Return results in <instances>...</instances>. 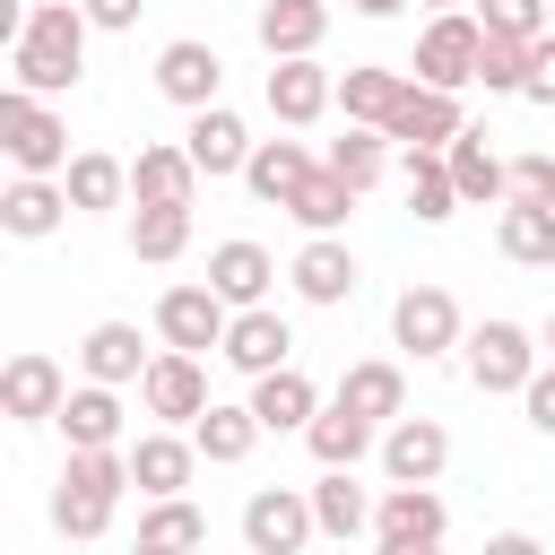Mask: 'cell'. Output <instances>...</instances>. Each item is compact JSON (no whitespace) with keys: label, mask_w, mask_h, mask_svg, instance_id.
<instances>
[{"label":"cell","mask_w":555,"mask_h":555,"mask_svg":"<svg viewBox=\"0 0 555 555\" xmlns=\"http://www.w3.org/2000/svg\"><path fill=\"white\" fill-rule=\"evenodd\" d=\"M87 17H78V0H35L26 9V35L9 43V87H26V95H69L78 78H87Z\"/></svg>","instance_id":"obj_1"},{"label":"cell","mask_w":555,"mask_h":555,"mask_svg":"<svg viewBox=\"0 0 555 555\" xmlns=\"http://www.w3.org/2000/svg\"><path fill=\"white\" fill-rule=\"evenodd\" d=\"M121 494H130V460L121 451H69L61 486H52V529L61 538H104Z\"/></svg>","instance_id":"obj_2"},{"label":"cell","mask_w":555,"mask_h":555,"mask_svg":"<svg viewBox=\"0 0 555 555\" xmlns=\"http://www.w3.org/2000/svg\"><path fill=\"white\" fill-rule=\"evenodd\" d=\"M460 364H468V382H477L486 399H520V382L538 373V330H520V321H477V330H460Z\"/></svg>","instance_id":"obj_3"},{"label":"cell","mask_w":555,"mask_h":555,"mask_svg":"<svg viewBox=\"0 0 555 555\" xmlns=\"http://www.w3.org/2000/svg\"><path fill=\"white\" fill-rule=\"evenodd\" d=\"M0 156H9L17 173H61V165H69V121H61L43 95L0 87Z\"/></svg>","instance_id":"obj_4"},{"label":"cell","mask_w":555,"mask_h":555,"mask_svg":"<svg viewBox=\"0 0 555 555\" xmlns=\"http://www.w3.org/2000/svg\"><path fill=\"white\" fill-rule=\"evenodd\" d=\"M460 304H451V286H408L399 304H390V347L399 356H416V364H442V356H460Z\"/></svg>","instance_id":"obj_5"},{"label":"cell","mask_w":555,"mask_h":555,"mask_svg":"<svg viewBox=\"0 0 555 555\" xmlns=\"http://www.w3.org/2000/svg\"><path fill=\"white\" fill-rule=\"evenodd\" d=\"M477 17L468 9H434L425 17V35H416V61H408V78L416 87H442V95H460L468 87V69H477Z\"/></svg>","instance_id":"obj_6"},{"label":"cell","mask_w":555,"mask_h":555,"mask_svg":"<svg viewBox=\"0 0 555 555\" xmlns=\"http://www.w3.org/2000/svg\"><path fill=\"white\" fill-rule=\"evenodd\" d=\"M373 460H382L390 486H434V477L451 468V425H442V416H390V425L373 434Z\"/></svg>","instance_id":"obj_7"},{"label":"cell","mask_w":555,"mask_h":555,"mask_svg":"<svg viewBox=\"0 0 555 555\" xmlns=\"http://www.w3.org/2000/svg\"><path fill=\"white\" fill-rule=\"evenodd\" d=\"M217 356H225L243 382H260V373L295 364V330H286V312H278V304H243V312H225V338H217Z\"/></svg>","instance_id":"obj_8"},{"label":"cell","mask_w":555,"mask_h":555,"mask_svg":"<svg viewBox=\"0 0 555 555\" xmlns=\"http://www.w3.org/2000/svg\"><path fill=\"white\" fill-rule=\"evenodd\" d=\"M139 408L156 416V425H191L199 408H208V364L199 356H182V347H156L147 356V373H139Z\"/></svg>","instance_id":"obj_9"},{"label":"cell","mask_w":555,"mask_h":555,"mask_svg":"<svg viewBox=\"0 0 555 555\" xmlns=\"http://www.w3.org/2000/svg\"><path fill=\"white\" fill-rule=\"evenodd\" d=\"M321 529H312V503H304V486H251V503H243V546L251 555H304Z\"/></svg>","instance_id":"obj_10"},{"label":"cell","mask_w":555,"mask_h":555,"mask_svg":"<svg viewBox=\"0 0 555 555\" xmlns=\"http://www.w3.org/2000/svg\"><path fill=\"white\" fill-rule=\"evenodd\" d=\"M156 95H165V104H182V113L217 104V95H225V52H217V43H199V35H173V43L156 52Z\"/></svg>","instance_id":"obj_11"},{"label":"cell","mask_w":555,"mask_h":555,"mask_svg":"<svg viewBox=\"0 0 555 555\" xmlns=\"http://www.w3.org/2000/svg\"><path fill=\"white\" fill-rule=\"evenodd\" d=\"M121 460H130L139 503H156V494H191V477H199V451H191V434H173V425H147L139 442H121Z\"/></svg>","instance_id":"obj_12"},{"label":"cell","mask_w":555,"mask_h":555,"mask_svg":"<svg viewBox=\"0 0 555 555\" xmlns=\"http://www.w3.org/2000/svg\"><path fill=\"white\" fill-rule=\"evenodd\" d=\"M182 156H191V173L199 182H225V173H243V156H251V130H243V113L217 95V104H199L191 113V130H182Z\"/></svg>","instance_id":"obj_13"},{"label":"cell","mask_w":555,"mask_h":555,"mask_svg":"<svg viewBox=\"0 0 555 555\" xmlns=\"http://www.w3.org/2000/svg\"><path fill=\"white\" fill-rule=\"evenodd\" d=\"M286 286H295L312 312H338V304L356 295V251H347V234H304V251L286 260Z\"/></svg>","instance_id":"obj_14"},{"label":"cell","mask_w":555,"mask_h":555,"mask_svg":"<svg viewBox=\"0 0 555 555\" xmlns=\"http://www.w3.org/2000/svg\"><path fill=\"white\" fill-rule=\"evenodd\" d=\"M156 338H165V347H182V356H208V347L225 338V304L208 295V278H191V286H165V295H156Z\"/></svg>","instance_id":"obj_15"},{"label":"cell","mask_w":555,"mask_h":555,"mask_svg":"<svg viewBox=\"0 0 555 555\" xmlns=\"http://www.w3.org/2000/svg\"><path fill=\"white\" fill-rule=\"evenodd\" d=\"M61 390H69V373L52 364V356H0V416L9 425H52V408H61Z\"/></svg>","instance_id":"obj_16"},{"label":"cell","mask_w":555,"mask_h":555,"mask_svg":"<svg viewBox=\"0 0 555 555\" xmlns=\"http://www.w3.org/2000/svg\"><path fill=\"white\" fill-rule=\"evenodd\" d=\"M460 121H468V113H460V95H442V87H416V78H408V87H399V104L382 113V139H390V147H442Z\"/></svg>","instance_id":"obj_17"},{"label":"cell","mask_w":555,"mask_h":555,"mask_svg":"<svg viewBox=\"0 0 555 555\" xmlns=\"http://www.w3.org/2000/svg\"><path fill=\"white\" fill-rule=\"evenodd\" d=\"M121 173H130V199H139V208H191V191H199V173H191L182 139H147Z\"/></svg>","instance_id":"obj_18"},{"label":"cell","mask_w":555,"mask_h":555,"mask_svg":"<svg viewBox=\"0 0 555 555\" xmlns=\"http://www.w3.org/2000/svg\"><path fill=\"white\" fill-rule=\"evenodd\" d=\"M269 286H278V260H269L251 234H234V243H217V251H208V295H217L225 312L269 304Z\"/></svg>","instance_id":"obj_19"},{"label":"cell","mask_w":555,"mask_h":555,"mask_svg":"<svg viewBox=\"0 0 555 555\" xmlns=\"http://www.w3.org/2000/svg\"><path fill=\"white\" fill-rule=\"evenodd\" d=\"M52 425H61V442H69V451H121V390L78 382V390H61Z\"/></svg>","instance_id":"obj_20"},{"label":"cell","mask_w":555,"mask_h":555,"mask_svg":"<svg viewBox=\"0 0 555 555\" xmlns=\"http://www.w3.org/2000/svg\"><path fill=\"white\" fill-rule=\"evenodd\" d=\"M269 113L286 121V130H312L321 113H330V69H321V52H304V61H269Z\"/></svg>","instance_id":"obj_21"},{"label":"cell","mask_w":555,"mask_h":555,"mask_svg":"<svg viewBox=\"0 0 555 555\" xmlns=\"http://www.w3.org/2000/svg\"><path fill=\"white\" fill-rule=\"evenodd\" d=\"M61 225H69L61 173H17V182L0 191V234H17V243H43V234H61Z\"/></svg>","instance_id":"obj_22"},{"label":"cell","mask_w":555,"mask_h":555,"mask_svg":"<svg viewBox=\"0 0 555 555\" xmlns=\"http://www.w3.org/2000/svg\"><path fill=\"white\" fill-rule=\"evenodd\" d=\"M78 373L104 382V390H130V382L147 373V338H139V321H95V330L78 338Z\"/></svg>","instance_id":"obj_23"},{"label":"cell","mask_w":555,"mask_h":555,"mask_svg":"<svg viewBox=\"0 0 555 555\" xmlns=\"http://www.w3.org/2000/svg\"><path fill=\"white\" fill-rule=\"evenodd\" d=\"M330 399H338V408H356V416L382 434L390 416H408V373H399L390 356H364V364H347V373H338V390H330Z\"/></svg>","instance_id":"obj_24"},{"label":"cell","mask_w":555,"mask_h":555,"mask_svg":"<svg viewBox=\"0 0 555 555\" xmlns=\"http://www.w3.org/2000/svg\"><path fill=\"white\" fill-rule=\"evenodd\" d=\"M251 35H260L269 61H304V52H321V35H330V0H260Z\"/></svg>","instance_id":"obj_25"},{"label":"cell","mask_w":555,"mask_h":555,"mask_svg":"<svg viewBox=\"0 0 555 555\" xmlns=\"http://www.w3.org/2000/svg\"><path fill=\"white\" fill-rule=\"evenodd\" d=\"M399 87H408V69H390V61H347V69L330 78V104H338L356 130H382V113L399 104Z\"/></svg>","instance_id":"obj_26"},{"label":"cell","mask_w":555,"mask_h":555,"mask_svg":"<svg viewBox=\"0 0 555 555\" xmlns=\"http://www.w3.org/2000/svg\"><path fill=\"white\" fill-rule=\"evenodd\" d=\"M442 173H451L460 208H494V199H503V156H494L486 130H468V121L442 139Z\"/></svg>","instance_id":"obj_27"},{"label":"cell","mask_w":555,"mask_h":555,"mask_svg":"<svg viewBox=\"0 0 555 555\" xmlns=\"http://www.w3.org/2000/svg\"><path fill=\"white\" fill-rule=\"evenodd\" d=\"M243 408H251V425H260V434H304V416L321 408V390H312V373H304V364H278V373H260V382H251V399H243Z\"/></svg>","instance_id":"obj_28"},{"label":"cell","mask_w":555,"mask_h":555,"mask_svg":"<svg viewBox=\"0 0 555 555\" xmlns=\"http://www.w3.org/2000/svg\"><path fill=\"white\" fill-rule=\"evenodd\" d=\"M312 165H321V156H312L304 139H251L243 182H251V199H260V208H286V199H295V182H304Z\"/></svg>","instance_id":"obj_29"},{"label":"cell","mask_w":555,"mask_h":555,"mask_svg":"<svg viewBox=\"0 0 555 555\" xmlns=\"http://www.w3.org/2000/svg\"><path fill=\"white\" fill-rule=\"evenodd\" d=\"M61 199H69V217H104V208H121V199H130V173H121V156H104V147H78V156L61 165Z\"/></svg>","instance_id":"obj_30"},{"label":"cell","mask_w":555,"mask_h":555,"mask_svg":"<svg viewBox=\"0 0 555 555\" xmlns=\"http://www.w3.org/2000/svg\"><path fill=\"white\" fill-rule=\"evenodd\" d=\"M304 503H312V529H321V538H364V529H373V494L356 486V468H321V477L304 486Z\"/></svg>","instance_id":"obj_31"},{"label":"cell","mask_w":555,"mask_h":555,"mask_svg":"<svg viewBox=\"0 0 555 555\" xmlns=\"http://www.w3.org/2000/svg\"><path fill=\"white\" fill-rule=\"evenodd\" d=\"M373 538H451V503L434 494V486H382V503H373Z\"/></svg>","instance_id":"obj_32"},{"label":"cell","mask_w":555,"mask_h":555,"mask_svg":"<svg viewBox=\"0 0 555 555\" xmlns=\"http://www.w3.org/2000/svg\"><path fill=\"white\" fill-rule=\"evenodd\" d=\"M251 442H260V425H251V408H243V399H208V408L191 416V451H199L208 468L251 460Z\"/></svg>","instance_id":"obj_33"},{"label":"cell","mask_w":555,"mask_h":555,"mask_svg":"<svg viewBox=\"0 0 555 555\" xmlns=\"http://www.w3.org/2000/svg\"><path fill=\"white\" fill-rule=\"evenodd\" d=\"M304 451H312L321 468H356V460H373V425H364L356 408L321 399V408L304 416Z\"/></svg>","instance_id":"obj_34"},{"label":"cell","mask_w":555,"mask_h":555,"mask_svg":"<svg viewBox=\"0 0 555 555\" xmlns=\"http://www.w3.org/2000/svg\"><path fill=\"white\" fill-rule=\"evenodd\" d=\"M399 173H408V217L416 225H451L460 217V191L442 173V147H399Z\"/></svg>","instance_id":"obj_35"},{"label":"cell","mask_w":555,"mask_h":555,"mask_svg":"<svg viewBox=\"0 0 555 555\" xmlns=\"http://www.w3.org/2000/svg\"><path fill=\"white\" fill-rule=\"evenodd\" d=\"M494 251H503L512 269H555V208H520V199H503V217H494Z\"/></svg>","instance_id":"obj_36"},{"label":"cell","mask_w":555,"mask_h":555,"mask_svg":"<svg viewBox=\"0 0 555 555\" xmlns=\"http://www.w3.org/2000/svg\"><path fill=\"white\" fill-rule=\"evenodd\" d=\"M286 217L304 225V234H347V217H356V191L330 173V165H312L304 182H295V199H286Z\"/></svg>","instance_id":"obj_37"},{"label":"cell","mask_w":555,"mask_h":555,"mask_svg":"<svg viewBox=\"0 0 555 555\" xmlns=\"http://www.w3.org/2000/svg\"><path fill=\"white\" fill-rule=\"evenodd\" d=\"M139 538L165 546V555H199V546H208V512H199L191 494H156V503L139 512Z\"/></svg>","instance_id":"obj_38"},{"label":"cell","mask_w":555,"mask_h":555,"mask_svg":"<svg viewBox=\"0 0 555 555\" xmlns=\"http://www.w3.org/2000/svg\"><path fill=\"white\" fill-rule=\"evenodd\" d=\"M321 165H330V173H338V182H347V191L364 199V191H373V182L390 173V139H382V130H356V121H347V139H330V156H321Z\"/></svg>","instance_id":"obj_39"},{"label":"cell","mask_w":555,"mask_h":555,"mask_svg":"<svg viewBox=\"0 0 555 555\" xmlns=\"http://www.w3.org/2000/svg\"><path fill=\"white\" fill-rule=\"evenodd\" d=\"M191 251V208H130V260H182Z\"/></svg>","instance_id":"obj_40"},{"label":"cell","mask_w":555,"mask_h":555,"mask_svg":"<svg viewBox=\"0 0 555 555\" xmlns=\"http://www.w3.org/2000/svg\"><path fill=\"white\" fill-rule=\"evenodd\" d=\"M520 69H529V43H520V35H477V69H468V87H486V95H520Z\"/></svg>","instance_id":"obj_41"},{"label":"cell","mask_w":555,"mask_h":555,"mask_svg":"<svg viewBox=\"0 0 555 555\" xmlns=\"http://www.w3.org/2000/svg\"><path fill=\"white\" fill-rule=\"evenodd\" d=\"M503 199H520V208H555V147L512 156V165H503Z\"/></svg>","instance_id":"obj_42"},{"label":"cell","mask_w":555,"mask_h":555,"mask_svg":"<svg viewBox=\"0 0 555 555\" xmlns=\"http://www.w3.org/2000/svg\"><path fill=\"white\" fill-rule=\"evenodd\" d=\"M468 17L486 26V35H546V0H468Z\"/></svg>","instance_id":"obj_43"},{"label":"cell","mask_w":555,"mask_h":555,"mask_svg":"<svg viewBox=\"0 0 555 555\" xmlns=\"http://www.w3.org/2000/svg\"><path fill=\"white\" fill-rule=\"evenodd\" d=\"M520 104L555 113V35H529V69H520Z\"/></svg>","instance_id":"obj_44"},{"label":"cell","mask_w":555,"mask_h":555,"mask_svg":"<svg viewBox=\"0 0 555 555\" xmlns=\"http://www.w3.org/2000/svg\"><path fill=\"white\" fill-rule=\"evenodd\" d=\"M520 416H529V425L555 442V364H546V356H538V373L520 382Z\"/></svg>","instance_id":"obj_45"},{"label":"cell","mask_w":555,"mask_h":555,"mask_svg":"<svg viewBox=\"0 0 555 555\" xmlns=\"http://www.w3.org/2000/svg\"><path fill=\"white\" fill-rule=\"evenodd\" d=\"M139 9H147V0H78V17H87V26H104V35H130V26H139Z\"/></svg>","instance_id":"obj_46"},{"label":"cell","mask_w":555,"mask_h":555,"mask_svg":"<svg viewBox=\"0 0 555 555\" xmlns=\"http://www.w3.org/2000/svg\"><path fill=\"white\" fill-rule=\"evenodd\" d=\"M486 555H546V546H538L529 529H494V538H486Z\"/></svg>","instance_id":"obj_47"},{"label":"cell","mask_w":555,"mask_h":555,"mask_svg":"<svg viewBox=\"0 0 555 555\" xmlns=\"http://www.w3.org/2000/svg\"><path fill=\"white\" fill-rule=\"evenodd\" d=\"M373 555H442L434 538H373Z\"/></svg>","instance_id":"obj_48"},{"label":"cell","mask_w":555,"mask_h":555,"mask_svg":"<svg viewBox=\"0 0 555 555\" xmlns=\"http://www.w3.org/2000/svg\"><path fill=\"white\" fill-rule=\"evenodd\" d=\"M17 35H26V0H0V52H9Z\"/></svg>","instance_id":"obj_49"},{"label":"cell","mask_w":555,"mask_h":555,"mask_svg":"<svg viewBox=\"0 0 555 555\" xmlns=\"http://www.w3.org/2000/svg\"><path fill=\"white\" fill-rule=\"evenodd\" d=\"M347 9H356V17H399L408 0H347Z\"/></svg>","instance_id":"obj_50"},{"label":"cell","mask_w":555,"mask_h":555,"mask_svg":"<svg viewBox=\"0 0 555 555\" xmlns=\"http://www.w3.org/2000/svg\"><path fill=\"white\" fill-rule=\"evenodd\" d=\"M538 356H546V364H555V312H546V321H538Z\"/></svg>","instance_id":"obj_51"},{"label":"cell","mask_w":555,"mask_h":555,"mask_svg":"<svg viewBox=\"0 0 555 555\" xmlns=\"http://www.w3.org/2000/svg\"><path fill=\"white\" fill-rule=\"evenodd\" d=\"M416 9H425V17H434V9H468V0H416Z\"/></svg>","instance_id":"obj_52"},{"label":"cell","mask_w":555,"mask_h":555,"mask_svg":"<svg viewBox=\"0 0 555 555\" xmlns=\"http://www.w3.org/2000/svg\"><path fill=\"white\" fill-rule=\"evenodd\" d=\"M130 555H165V546H147V538H130Z\"/></svg>","instance_id":"obj_53"},{"label":"cell","mask_w":555,"mask_h":555,"mask_svg":"<svg viewBox=\"0 0 555 555\" xmlns=\"http://www.w3.org/2000/svg\"><path fill=\"white\" fill-rule=\"evenodd\" d=\"M546 9H555V0H546Z\"/></svg>","instance_id":"obj_54"}]
</instances>
